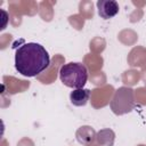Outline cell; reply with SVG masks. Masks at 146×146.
Wrapping results in <instances>:
<instances>
[{"label":"cell","mask_w":146,"mask_h":146,"mask_svg":"<svg viewBox=\"0 0 146 146\" xmlns=\"http://www.w3.org/2000/svg\"><path fill=\"white\" fill-rule=\"evenodd\" d=\"M49 64V54L40 43L27 42L16 49L15 68L23 76H36L42 71H44Z\"/></svg>","instance_id":"6da1fadb"},{"label":"cell","mask_w":146,"mask_h":146,"mask_svg":"<svg viewBox=\"0 0 146 146\" xmlns=\"http://www.w3.org/2000/svg\"><path fill=\"white\" fill-rule=\"evenodd\" d=\"M59 79L63 84L73 89H81L88 80V70L81 63H67L59 70Z\"/></svg>","instance_id":"7a4b0ae2"},{"label":"cell","mask_w":146,"mask_h":146,"mask_svg":"<svg viewBox=\"0 0 146 146\" xmlns=\"http://www.w3.org/2000/svg\"><path fill=\"white\" fill-rule=\"evenodd\" d=\"M98 15L104 19H110L119 13V3L115 0H98L97 1Z\"/></svg>","instance_id":"3957f363"},{"label":"cell","mask_w":146,"mask_h":146,"mask_svg":"<svg viewBox=\"0 0 146 146\" xmlns=\"http://www.w3.org/2000/svg\"><path fill=\"white\" fill-rule=\"evenodd\" d=\"M90 97V90L89 89H74L70 94V100L74 106H84Z\"/></svg>","instance_id":"277c9868"}]
</instances>
